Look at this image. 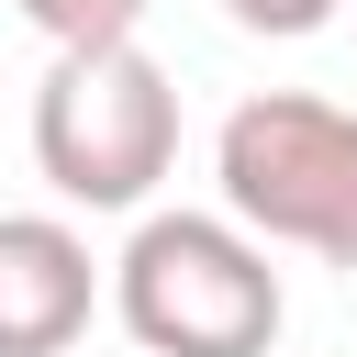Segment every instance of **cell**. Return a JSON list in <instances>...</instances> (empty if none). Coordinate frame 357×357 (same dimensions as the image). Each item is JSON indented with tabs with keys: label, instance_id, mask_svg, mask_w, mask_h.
<instances>
[{
	"label": "cell",
	"instance_id": "6da1fadb",
	"mask_svg": "<svg viewBox=\"0 0 357 357\" xmlns=\"http://www.w3.org/2000/svg\"><path fill=\"white\" fill-rule=\"evenodd\" d=\"M112 312L145 357H268L279 346V268L223 212H145L112 257Z\"/></svg>",
	"mask_w": 357,
	"mask_h": 357
},
{
	"label": "cell",
	"instance_id": "7a4b0ae2",
	"mask_svg": "<svg viewBox=\"0 0 357 357\" xmlns=\"http://www.w3.org/2000/svg\"><path fill=\"white\" fill-rule=\"evenodd\" d=\"M223 223L257 245H301L324 268H357V112L312 89H257L212 134Z\"/></svg>",
	"mask_w": 357,
	"mask_h": 357
},
{
	"label": "cell",
	"instance_id": "3957f363",
	"mask_svg": "<svg viewBox=\"0 0 357 357\" xmlns=\"http://www.w3.org/2000/svg\"><path fill=\"white\" fill-rule=\"evenodd\" d=\"M33 167L78 212H145V190L178 167V89L145 45L56 56L33 89Z\"/></svg>",
	"mask_w": 357,
	"mask_h": 357
},
{
	"label": "cell",
	"instance_id": "277c9868",
	"mask_svg": "<svg viewBox=\"0 0 357 357\" xmlns=\"http://www.w3.org/2000/svg\"><path fill=\"white\" fill-rule=\"evenodd\" d=\"M100 257L67 212H0V357H67L89 335Z\"/></svg>",
	"mask_w": 357,
	"mask_h": 357
},
{
	"label": "cell",
	"instance_id": "5b68a950",
	"mask_svg": "<svg viewBox=\"0 0 357 357\" xmlns=\"http://www.w3.org/2000/svg\"><path fill=\"white\" fill-rule=\"evenodd\" d=\"M56 56H89V45H134V22H145V0H11Z\"/></svg>",
	"mask_w": 357,
	"mask_h": 357
},
{
	"label": "cell",
	"instance_id": "8992f818",
	"mask_svg": "<svg viewBox=\"0 0 357 357\" xmlns=\"http://www.w3.org/2000/svg\"><path fill=\"white\" fill-rule=\"evenodd\" d=\"M346 0H223V22L234 33H268V45H301V33H324Z\"/></svg>",
	"mask_w": 357,
	"mask_h": 357
}]
</instances>
